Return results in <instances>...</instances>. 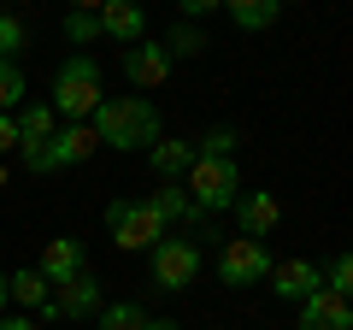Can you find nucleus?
I'll return each instance as SVG.
<instances>
[{
	"label": "nucleus",
	"mask_w": 353,
	"mask_h": 330,
	"mask_svg": "<svg viewBox=\"0 0 353 330\" xmlns=\"http://www.w3.org/2000/svg\"><path fill=\"white\" fill-rule=\"evenodd\" d=\"M48 278H41L36 266H24V271H12V278H6V301H18V307H30V313H41V307H48Z\"/></svg>",
	"instance_id": "nucleus-18"
},
{
	"label": "nucleus",
	"mask_w": 353,
	"mask_h": 330,
	"mask_svg": "<svg viewBox=\"0 0 353 330\" xmlns=\"http://www.w3.org/2000/svg\"><path fill=\"white\" fill-rule=\"evenodd\" d=\"M265 271H271V248H265V242L230 236L224 248H218V283H224V289H253V283H265Z\"/></svg>",
	"instance_id": "nucleus-6"
},
{
	"label": "nucleus",
	"mask_w": 353,
	"mask_h": 330,
	"mask_svg": "<svg viewBox=\"0 0 353 330\" xmlns=\"http://www.w3.org/2000/svg\"><path fill=\"white\" fill-rule=\"evenodd\" d=\"M194 159H201V153H194V142H183V136H159L148 148V165H153L159 183H183V171H189Z\"/></svg>",
	"instance_id": "nucleus-15"
},
{
	"label": "nucleus",
	"mask_w": 353,
	"mask_h": 330,
	"mask_svg": "<svg viewBox=\"0 0 353 330\" xmlns=\"http://www.w3.org/2000/svg\"><path fill=\"white\" fill-rule=\"evenodd\" d=\"M101 36H112L118 48H136V41L148 36V12L130 6V0H106L101 6Z\"/></svg>",
	"instance_id": "nucleus-16"
},
{
	"label": "nucleus",
	"mask_w": 353,
	"mask_h": 330,
	"mask_svg": "<svg viewBox=\"0 0 353 330\" xmlns=\"http://www.w3.org/2000/svg\"><path fill=\"white\" fill-rule=\"evenodd\" d=\"M236 142H241L236 124H212L201 142H194V153H206V159H236Z\"/></svg>",
	"instance_id": "nucleus-24"
},
{
	"label": "nucleus",
	"mask_w": 353,
	"mask_h": 330,
	"mask_svg": "<svg viewBox=\"0 0 353 330\" xmlns=\"http://www.w3.org/2000/svg\"><path fill=\"white\" fill-rule=\"evenodd\" d=\"M24 95H30L24 65H18V59H0V113H18V106H24Z\"/></svg>",
	"instance_id": "nucleus-23"
},
{
	"label": "nucleus",
	"mask_w": 353,
	"mask_h": 330,
	"mask_svg": "<svg viewBox=\"0 0 353 330\" xmlns=\"http://www.w3.org/2000/svg\"><path fill=\"white\" fill-rule=\"evenodd\" d=\"M36 271L48 278V289H59V283L83 278V271H88V248H83V236H53L48 248H41Z\"/></svg>",
	"instance_id": "nucleus-12"
},
{
	"label": "nucleus",
	"mask_w": 353,
	"mask_h": 330,
	"mask_svg": "<svg viewBox=\"0 0 353 330\" xmlns=\"http://www.w3.org/2000/svg\"><path fill=\"white\" fill-rule=\"evenodd\" d=\"M88 130H94V142L112 148V153H148L153 142L165 136L159 106H153L148 95H106V101L94 106V118H88Z\"/></svg>",
	"instance_id": "nucleus-1"
},
{
	"label": "nucleus",
	"mask_w": 353,
	"mask_h": 330,
	"mask_svg": "<svg viewBox=\"0 0 353 330\" xmlns=\"http://www.w3.org/2000/svg\"><path fill=\"white\" fill-rule=\"evenodd\" d=\"M212 12H218V0H183V6H176L183 24H201V18H212Z\"/></svg>",
	"instance_id": "nucleus-27"
},
{
	"label": "nucleus",
	"mask_w": 353,
	"mask_h": 330,
	"mask_svg": "<svg viewBox=\"0 0 353 330\" xmlns=\"http://www.w3.org/2000/svg\"><path fill=\"white\" fill-rule=\"evenodd\" d=\"M148 266H153V289L176 295V289H189V283L201 278V248H194L189 236H165L148 254Z\"/></svg>",
	"instance_id": "nucleus-5"
},
{
	"label": "nucleus",
	"mask_w": 353,
	"mask_h": 330,
	"mask_svg": "<svg viewBox=\"0 0 353 330\" xmlns=\"http://www.w3.org/2000/svg\"><path fill=\"white\" fill-rule=\"evenodd\" d=\"M65 41H71V48L101 41V6H77V12H65Z\"/></svg>",
	"instance_id": "nucleus-22"
},
{
	"label": "nucleus",
	"mask_w": 353,
	"mask_h": 330,
	"mask_svg": "<svg viewBox=\"0 0 353 330\" xmlns=\"http://www.w3.org/2000/svg\"><path fill=\"white\" fill-rule=\"evenodd\" d=\"M230 213H236V224H241V236H248V242L271 236V230L283 224V201H277L271 189H241Z\"/></svg>",
	"instance_id": "nucleus-11"
},
{
	"label": "nucleus",
	"mask_w": 353,
	"mask_h": 330,
	"mask_svg": "<svg viewBox=\"0 0 353 330\" xmlns=\"http://www.w3.org/2000/svg\"><path fill=\"white\" fill-rule=\"evenodd\" d=\"M106 101L101 89V59L94 53H71V59L53 71V118H65V124H88L94 118V106Z\"/></svg>",
	"instance_id": "nucleus-2"
},
{
	"label": "nucleus",
	"mask_w": 353,
	"mask_h": 330,
	"mask_svg": "<svg viewBox=\"0 0 353 330\" xmlns=\"http://www.w3.org/2000/svg\"><path fill=\"white\" fill-rule=\"evenodd\" d=\"M224 18H230L236 30H271V24L283 18V6H277V0H230Z\"/></svg>",
	"instance_id": "nucleus-19"
},
{
	"label": "nucleus",
	"mask_w": 353,
	"mask_h": 330,
	"mask_svg": "<svg viewBox=\"0 0 353 330\" xmlns=\"http://www.w3.org/2000/svg\"><path fill=\"white\" fill-rule=\"evenodd\" d=\"M12 148H18V118L0 113V153H12Z\"/></svg>",
	"instance_id": "nucleus-28"
},
{
	"label": "nucleus",
	"mask_w": 353,
	"mask_h": 330,
	"mask_svg": "<svg viewBox=\"0 0 353 330\" xmlns=\"http://www.w3.org/2000/svg\"><path fill=\"white\" fill-rule=\"evenodd\" d=\"M324 289H330V295H341V301L353 295V260H347V254H336V260L324 266Z\"/></svg>",
	"instance_id": "nucleus-25"
},
{
	"label": "nucleus",
	"mask_w": 353,
	"mask_h": 330,
	"mask_svg": "<svg viewBox=\"0 0 353 330\" xmlns=\"http://www.w3.org/2000/svg\"><path fill=\"white\" fill-rule=\"evenodd\" d=\"M94 148H101V142H94V130H88V124H59V130H53V142H48V148H36L24 165H30V171H71V165H83Z\"/></svg>",
	"instance_id": "nucleus-7"
},
{
	"label": "nucleus",
	"mask_w": 353,
	"mask_h": 330,
	"mask_svg": "<svg viewBox=\"0 0 353 330\" xmlns=\"http://www.w3.org/2000/svg\"><path fill=\"white\" fill-rule=\"evenodd\" d=\"M141 330H183V324H176V318H148Z\"/></svg>",
	"instance_id": "nucleus-30"
},
{
	"label": "nucleus",
	"mask_w": 353,
	"mask_h": 330,
	"mask_svg": "<svg viewBox=\"0 0 353 330\" xmlns=\"http://www.w3.org/2000/svg\"><path fill=\"white\" fill-rule=\"evenodd\" d=\"M0 330H36V318H0Z\"/></svg>",
	"instance_id": "nucleus-29"
},
{
	"label": "nucleus",
	"mask_w": 353,
	"mask_h": 330,
	"mask_svg": "<svg viewBox=\"0 0 353 330\" xmlns=\"http://www.w3.org/2000/svg\"><path fill=\"white\" fill-rule=\"evenodd\" d=\"M265 283H271L277 301H294V307H301L312 289H324V266H318V260H301V254H294V260H271Z\"/></svg>",
	"instance_id": "nucleus-10"
},
{
	"label": "nucleus",
	"mask_w": 353,
	"mask_h": 330,
	"mask_svg": "<svg viewBox=\"0 0 353 330\" xmlns=\"http://www.w3.org/2000/svg\"><path fill=\"white\" fill-rule=\"evenodd\" d=\"M148 324V313H141L136 301H106L101 313H94V330H141Z\"/></svg>",
	"instance_id": "nucleus-21"
},
{
	"label": "nucleus",
	"mask_w": 353,
	"mask_h": 330,
	"mask_svg": "<svg viewBox=\"0 0 353 330\" xmlns=\"http://www.w3.org/2000/svg\"><path fill=\"white\" fill-rule=\"evenodd\" d=\"M0 307H6V271H0Z\"/></svg>",
	"instance_id": "nucleus-31"
},
{
	"label": "nucleus",
	"mask_w": 353,
	"mask_h": 330,
	"mask_svg": "<svg viewBox=\"0 0 353 330\" xmlns=\"http://www.w3.org/2000/svg\"><path fill=\"white\" fill-rule=\"evenodd\" d=\"M118 71H124V83L130 89H159V83H171V53L159 48L153 36H141L136 48H124V59H118Z\"/></svg>",
	"instance_id": "nucleus-9"
},
{
	"label": "nucleus",
	"mask_w": 353,
	"mask_h": 330,
	"mask_svg": "<svg viewBox=\"0 0 353 330\" xmlns=\"http://www.w3.org/2000/svg\"><path fill=\"white\" fill-rule=\"evenodd\" d=\"M148 206H153V213L165 218V230H171V224H201V218H206L201 206L189 201V195L176 189V183H165V189H153V201H148Z\"/></svg>",
	"instance_id": "nucleus-17"
},
{
	"label": "nucleus",
	"mask_w": 353,
	"mask_h": 330,
	"mask_svg": "<svg viewBox=\"0 0 353 330\" xmlns=\"http://www.w3.org/2000/svg\"><path fill=\"white\" fill-rule=\"evenodd\" d=\"M101 307H106V289H101V278H94V271H83V278L59 283V289L48 295V307H41L36 318H48V324H59V318H94Z\"/></svg>",
	"instance_id": "nucleus-8"
},
{
	"label": "nucleus",
	"mask_w": 353,
	"mask_h": 330,
	"mask_svg": "<svg viewBox=\"0 0 353 330\" xmlns=\"http://www.w3.org/2000/svg\"><path fill=\"white\" fill-rule=\"evenodd\" d=\"M18 159H30L36 148H48L53 142V130H59V118H53V106L48 101H30V106H18Z\"/></svg>",
	"instance_id": "nucleus-14"
},
{
	"label": "nucleus",
	"mask_w": 353,
	"mask_h": 330,
	"mask_svg": "<svg viewBox=\"0 0 353 330\" xmlns=\"http://www.w3.org/2000/svg\"><path fill=\"white\" fill-rule=\"evenodd\" d=\"M0 183H6V165H0Z\"/></svg>",
	"instance_id": "nucleus-32"
},
{
	"label": "nucleus",
	"mask_w": 353,
	"mask_h": 330,
	"mask_svg": "<svg viewBox=\"0 0 353 330\" xmlns=\"http://www.w3.org/2000/svg\"><path fill=\"white\" fill-rule=\"evenodd\" d=\"M106 236H112L118 254H153L171 230H165V218L148 201H112L106 206Z\"/></svg>",
	"instance_id": "nucleus-3"
},
{
	"label": "nucleus",
	"mask_w": 353,
	"mask_h": 330,
	"mask_svg": "<svg viewBox=\"0 0 353 330\" xmlns=\"http://www.w3.org/2000/svg\"><path fill=\"white\" fill-rule=\"evenodd\" d=\"M183 195H189L201 213H230L236 206V195H241V171H236V159H194L189 171H183Z\"/></svg>",
	"instance_id": "nucleus-4"
},
{
	"label": "nucleus",
	"mask_w": 353,
	"mask_h": 330,
	"mask_svg": "<svg viewBox=\"0 0 353 330\" xmlns=\"http://www.w3.org/2000/svg\"><path fill=\"white\" fill-rule=\"evenodd\" d=\"M294 330H353V301H341L330 289H312L294 307Z\"/></svg>",
	"instance_id": "nucleus-13"
},
{
	"label": "nucleus",
	"mask_w": 353,
	"mask_h": 330,
	"mask_svg": "<svg viewBox=\"0 0 353 330\" xmlns=\"http://www.w3.org/2000/svg\"><path fill=\"white\" fill-rule=\"evenodd\" d=\"M159 48L171 53V65H176V59H194V53H206V30H201V24H183V18H176V24L165 30Z\"/></svg>",
	"instance_id": "nucleus-20"
},
{
	"label": "nucleus",
	"mask_w": 353,
	"mask_h": 330,
	"mask_svg": "<svg viewBox=\"0 0 353 330\" xmlns=\"http://www.w3.org/2000/svg\"><path fill=\"white\" fill-rule=\"evenodd\" d=\"M30 48V36H24V24L18 18H6L0 12V59H18V53Z\"/></svg>",
	"instance_id": "nucleus-26"
}]
</instances>
